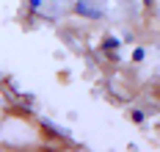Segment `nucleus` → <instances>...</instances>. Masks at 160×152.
I'll use <instances>...</instances> for the list:
<instances>
[{"label": "nucleus", "instance_id": "obj_1", "mask_svg": "<svg viewBox=\"0 0 160 152\" xmlns=\"http://www.w3.org/2000/svg\"><path fill=\"white\" fill-rule=\"evenodd\" d=\"M75 11H78L80 17H91V19L102 17V11H99V8H91V3H86V0H78V3H75Z\"/></svg>", "mask_w": 160, "mask_h": 152}, {"label": "nucleus", "instance_id": "obj_2", "mask_svg": "<svg viewBox=\"0 0 160 152\" xmlns=\"http://www.w3.org/2000/svg\"><path fill=\"white\" fill-rule=\"evenodd\" d=\"M102 50H105V53H113V50H119V39H116V36H108V39L102 42Z\"/></svg>", "mask_w": 160, "mask_h": 152}, {"label": "nucleus", "instance_id": "obj_3", "mask_svg": "<svg viewBox=\"0 0 160 152\" xmlns=\"http://www.w3.org/2000/svg\"><path fill=\"white\" fill-rule=\"evenodd\" d=\"M132 122L141 124V122H144V111H132Z\"/></svg>", "mask_w": 160, "mask_h": 152}, {"label": "nucleus", "instance_id": "obj_4", "mask_svg": "<svg viewBox=\"0 0 160 152\" xmlns=\"http://www.w3.org/2000/svg\"><path fill=\"white\" fill-rule=\"evenodd\" d=\"M42 3H44V0H31V11H39V8H42Z\"/></svg>", "mask_w": 160, "mask_h": 152}, {"label": "nucleus", "instance_id": "obj_5", "mask_svg": "<svg viewBox=\"0 0 160 152\" xmlns=\"http://www.w3.org/2000/svg\"><path fill=\"white\" fill-rule=\"evenodd\" d=\"M132 58H135V61H144V50H141V47H138V50L132 53Z\"/></svg>", "mask_w": 160, "mask_h": 152}, {"label": "nucleus", "instance_id": "obj_6", "mask_svg": "<svg viewBox=\"0 0 160 152\" xmlns=\"http://www.w3.org/2000/svg\"><path fill=\"white\" fill-rule=\"evenodd\" d=\"M144 6H146V8H149V6H152V0H144Z\"/></svg>", "mask_w": 160, "mask_h": 152}]
</instances>
